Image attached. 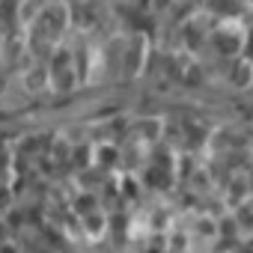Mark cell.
Returning <instances> with one entry per match:
<instances>
[{
    "mask_svg": "<svg viewBox=\"0 0 253 253\" xmlns=\"http://www.w3.org/2000/svg\"><path fill=\"white\" fill-rule=\"evenodd\" d=\"M0 253H18V244L15 241H0Z\"/></svg>",
    "mask_w": 253,
    "mask_h": 253,
    "instance_id": "8",
    "label": "cell"
},
{
    "mask_svg": "<svg viewBox=\"0 0 253 253\" xmlns=\"http://www.w3.org/2000/svg\"><path fill=\"white\" fill-rule=\"evenodd\" d=\"M69 155H72V137L57 134L54 143H51V161H66Z\"/></svg>",
    "mask_w": 253,
    "mask_h": 253,
    "instance_id": "5",
    "label": "cell"
},
{
    "mask_svg": "<svg viewBox=\"0 0 253 253\" xmlns=\"http://www.w3.org/2000/svg\"><path fill=\"white\" fill-rule=\"evenodd\" d=\"M119 158H122V152H119V146L110 143V140H98V143L92 146V164H95V167H116Z\"/></svg>",
    "mask_w": 253,
    "mask_h": 253,
    "instance_id": "1",
    "label": "cell"
},
{
    "mask_svg": "<svg viewBox=\"0 0 253 253\" xmlns=\"http://www.w3.org/2000/svg\"><path fill=\"white\" fill-rule=\"evenodd\" d=\"M250 81H253V63H235V69H232V84H235L238 89H244V86H250Z\"/></svg>",
    "mask_w": 253,
    "mask_h": 253,
    "instance_id": "6",
    "label": "cell"
},
{
    "mask_svg": "<svg viewBox=\"0 0 253 253\" xmlns=\"http://www.w3.org/2000/svg\"><path fill=\"white\" fill-rule=\"evenodd\" d=\"M81 223H84V229H86L89 238H101L104 229H107V214H104L101 209H95V211H89V214H81Z\"/></svg>",
    "mask_w": 253,
    "mask_h": 253,
    "instance_id": "3",
    "label": "cell"
},
{
    "mask_svg": "<svg viewBox=\"0 0 253 253\" xmlns=\"http://www.w3.org/2000/svg\"><path fill=\"white\" fill-rule=\"evenodd\" d=\"M197 235H203V238H217V220H214V217H200V220H197Z\"/></svg>",
    "mask_w": 253,
    "mask_h": 253,
    "instance_id": "7",
    "label": "cell"
},
{
    "mask_svg": "<svg viewBox=\"0 0 253 253\" xmlns=\"http://www.w3.org/2000/svg\"><path fill=\"white\" fill-rule=\"evenodd\" d=\"M158 137H164V116H143L137 122V140L155 143Z\"/></svg>",
    "mask_w": 253,
    "mask_h": 253,
    "instance_id": "2",
    "label": "cell"
},
{
    "mask_svg": "<svg viewBox=\"0 0 253 253\" xmlns=\"http://www.w3.org/2000/svg\"><path fill=\"white\" fill-rule=\"evenodd\" d=\"M72 209L78 211V217L81 214H89V211H95L98 209V200H95V194H89V191H81V194H75V200H72Z\"/></svg>",
    "mask_w": 253,
    "mask_h": 253,
    "instance_id": "4",
    "label": "cell"
}]
</instances>
